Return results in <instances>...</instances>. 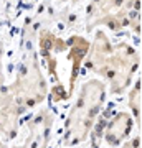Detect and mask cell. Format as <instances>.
<instances>
[{
  "instance_id": "6da1fadb",
  "label": "cell",
  "mask_w": 142,
  "mask_h": 148,
  "mask_svg": "<svg viewBox=\"0 0 142 148\" xmlns=\"http://www.w3.org/2000/svg\"><path fill=\"white\" fill-rule=\"evenodd\" d=\"M88 68L109 79L112 92H121L129 86L139 68V54L129 45H112L103 32L96 33L94 43L89 46Z\"/></svg>"
},
{
  "instance_id": "7a4b0ae2",
  "label": "cell",
  "mask_w": 142,
  "mask_h": 148,
  "mask_svg": "<svg viewBox=\"0 0 142 148\" xmlns=\"http://www.w3.org/2000/svg\"><path fill=\"white\" fill-rule=\"evenodd\" d=\"M104 84L98 79L88 81L81 87L78 101L66 120V132H64L66 145H76L88 137V133L94 125L96 117L104 104Z\"/></svg>"
},
{
  "instance_id": "3957f363",
  "label": "cell",
  "mask_w": 142,
  "mask_h": 148,
  "mask_svg": "<svg viewBox=\"0 0 142 148\" xmlns=\"http://www.w3.org/2000/svg\"><path fill=\"white\" fill-rule=\"evenodd\" d=\"M141 0H91L88 7V30L106 25L111 30L136 27Z\"/></svg>"
},
{
  "instance_id": "277c9868",
  "label": "cell",
  "mask_w": 142,
  "mask_h": 148,
  "mask_svg": "<svg viewBox=\"0 0 142 148\" xmlns=\"http://www.w3.org/2000/svg\"><path fill=\"white\" fill-rule=\"evenodd\" d=\"M8 90L21 112L43 101L45 92H46L45 79L42 76L40 66H38L37 56L32 49L28 51L25 61L21 63L15 82L12 87H8Z\"/></svg>"
},
{
  "instance_id": "5b68a950",
  "label": "cell",
  "mask_w": 142,
  "mask_h": 148,
  "mask_svg": "<svg viewBox=\"0 0 142 148\" xmlns=\"http://www.w3.org/2000/svg\"><path fill=\"white\" fill-rule=\"evenodd\" d=\"M21 115L20 107L13 101L8 86L3 84L2 77V49H0V130L5 132L8 137L15 133L17 120Z\"/></svg>"
},
{
  "instance_id": "8992f818",
  "label": "cell",
  "mask_w": 142,
  "mask_h": 148,
  "mask_svg": "<svg viewBox=\"0 0 142 148\" xmlns=\"http://www.w3.org/2000/svg\"><path fill=\"white\" fill-rule=\"evenodd\" d=\"M68 48H69L68 61H71V64H73V69H71V79H69V90H71L74 81H76V77H78V71H79V66H81V61H83L84 56H86L88 51H89V43H88L86 38L74 35V36H71L68 40Z\"/></svg>"
},
{
  "instance_id": "52a82bcc",
  "label": "cell",
  "mask_w": 142,
  "mask_h": 148,
  "mask_svg": "<svg viewBox=\"0 0 142 148\" xmlns=\"http://www.w3.org/2000/svg\"><path fill=\"white\" fill-rule=\"evenodd\" d=\"M132 128V119L127 115L126 112L117 114L112 120L109 122V125L106 128V142L109 145H119V143L127 137V133Z\"/></svg>"
},
{
  "instance_id": "ba28073f",
  "label": "cell",
  "mask_w": 142,
  "mask_h": 148,
  "mask_svg": "<svg viewBox=\"0 0 142 148\" xmlns=\"http://www.w3.org/2000/svg\"><path fill=\"white\" fill-rule=\"evenodd\" d=\"M131 109L137 119V123L141 122V89H139V82H137L136 89L131 92Z\"/></svg>"
},
{
  "instance_id": "9c48e42d",
  "label": "cell",
  "mask_w": 142,
  "mask_h": 148,
  "mask_svg": "<svg viewBox=\"0 0 142 148\" xmlns=\"http://www.w3.org/2000/svg\"><path fill=\"white\" fill-rule=\"evenodd\" d=\"M124 148H141V145H139V138H136V140H132L131 143H127Z\"/></svg>"
},
{
  "instance_id": "30bf717a",
  "label": "cell",
  "mask_w": 142,
  "mask_h": 148,
  "mask_svg": "<svg viewBox=\"0 0 142 148\" xmlns=\"http://www.w3.org/2000/svg\"><path fill=\"white\" fill-rule=\"evenodd\" d=\"M69 2H76V0H69Z\"/></svg>"
}]
</instances>
